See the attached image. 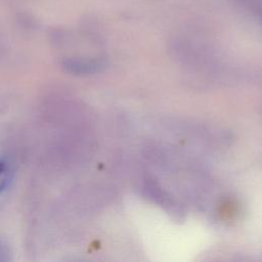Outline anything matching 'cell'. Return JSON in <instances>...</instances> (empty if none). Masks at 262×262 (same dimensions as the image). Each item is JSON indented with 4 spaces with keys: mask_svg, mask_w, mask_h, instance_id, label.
<instances>
[{
    "mask_svg": "<svg viewBox=\"0 0 262 262\" xmlns=\"http://www.w3.org/2000/svg\"><path fill=\"white\" fill-rule=\"evenodd\" d=\"M262 21V0H232Z\"/></svg>",
    "mask_w": 262,
    "mask_h": 262,
    "instance_id": "6da1fadb",
    "label": "cell"
},
{
    "mask_svg": "<svg viewBox=\"0 0 262 262\" xmlns=\"http://www.w3.org/2000/svg\"><path fill=\"white\" fill-rule=\"evenodd\" d=\"M10 178V168L7 162L3 159H0V193L8 185Z\"/></svg>",
    "mask_w": 262,
    "mask_h": 262,
    "instance_id": "7a4b0ae2",
    "label": "cell"
},
{
    "mask_svg": "<svg viewBox=\"0 0 262 262\" xmlns=\"http://www.w3.org/2000/svg\"><path fill=\"white\" fill-rule=\"evenodd\" d=\"M5 253H4V251H3V249H2V247H0V260L2 259V255H4Z\"/></svg>",
    "mask_w": 262,
    "mask_h": 262,
    "instance_id": "3957f363",
    "label": "cell"
}]
</instances>
